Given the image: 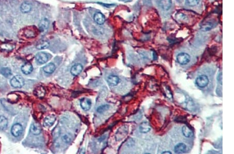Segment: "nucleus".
<instances>
[{
	"label": "nucleus",
	"instance_id": "1",
	"mask_svg": "<svg viewBox=\"0 0 234 154\" xmlns=\"http://www.w3.org/2000/svg\"><path fill=\"white\" fill-rule=\"evenodd\" d=\"M176 60L178 63L182 66H187L192 61V56L188 52L182 51L176 55Z\"/></svg>",
	"mask_w": 234,
	"mask_h": 154
},
{
	"label": "nucleus",
	"instance_id": "2",
	"mask_svg": "<svg viewBox=\"0 0 234 154\" xmlns=\"http://www.w3.org/2000/svg\"><path fill=\"white\" fill-rule=\"evenodd\" d=\"M210 82L209 78L206 74H201L197 77L195 80L196 85L199 88H206L208 87Z\"/></svg>",
	"mask_w": 234,
	"mask_h": 154
},
{
	"label": "nucleus",
	"instance_id": "3",
	"mask_svg": "<svg viewBox=\"0 0 234 154\" xmlns=\"http://www.w3.org/2000/svg\"><path fill=\"white\" fill-rule=\"evenodd\" d=\"M24 82L22 76L16 75L10 80V84L14 88H21L24 85Z\"/></svg>",
	"mask_w": 234,
	"mask_h": 154
},
{
	"label": "nucleus",
	"instance_id": "4",
	"mask_svg": "<svg viewBox=\"0 0 234 154\" xmlns=\"http://www.w3.org/2000/svg\"><path fill=\"white\" fill-rule=\"evenodd\" d=\"M128 129L127 126H122L119 128L116 133V139L117 141H120L123 139L127 134Z\"/></svg>",
	"mask_w": 234,
	"mask_h": 154
},
{
	"label": "nucleus",
	"instance_id": "5",
	"mask_svg": "<svg viewBox=\"0 0 234 154\" xmlns=\"http://www.w3.org/2000/svg\"><path fill=\"white\" fill-rule=\"evenodd\" d=\"M49 57L48 55L44 52H38L36 56V59L37 62L40 64H44L47 62Z\"/></svg>",
	"mask_w": 234,
	"mask_h": 154
},
{
	"label": "nucleus",
	"instance_id": "6",
	"mask_svg": "<svg viewBox=\"0 0 234 154\" xmlns=\"http://www.w3.org/2000/svg\"><path fill=\"white\" fill-rule=\"evenodd\" d=\"M22 131H23L22 126L19 124L14 125L11 129V133L15 137L19 136L20 134H21Z\"/></svg>",
	"mask_w": 234,
	"mask_h": 154
},
{
	"label": "nucleus",
	"instance_id": "7",
	"mask_svg": "<svg viewBox=\"0 0 234 154\" xmlns=\"http://www.w3.org/2000/svg\"><path fill=\"white\" fill-rule=\"evenodd\" d=\"M80 105L83 110L85 111H89L92 106L91 100L87 98H82L80 100Z\"/></svg>",
	"mask_w": 234,
	"mask_h": 154
},
{
	"label": "nucleus",
	"instance_id": "8",
	"mask_svg": "<svg viewBox=\"0 0 234 154\" xmlns=\"http://www.w3.org/2000/svg\"><path fill=\"white\" fill-rule=\"evenodd\" d=\"M158 5L162 10H168L171 6V0H159Z\"/></svg>",
	"mask_w": 234,
	"mask_h": 154
},
{
	"label": "nucleus",
	"instance_id": "9",
	"mask_svg": "<svg viewBox=\"0 0 234 154\" xmlns=\"http://www.w3.org/2000/svg\"><path fill=\"white\" fill-rule=\"evenodd\" d=\"M83 70V66L80 63L73 65L71 68L70 73L73 76H77L81 73Z\"/></svg>",
	"mask_w": 234,
	"mask_h": 154
},
{
	"label": "nucleus",
	"instance_id": "10",
	"mask_svg": "<svg viewBox=\"0 0 234 154\" xmlns=\"http://www.w3.org/2000/svg\"><path fill=\"white\" fill-rule=\"evenodd\" d=\"M187 150V146L183 143H180L176 144L174 147V152L176 154L184 153Z\"/></svg>",
	"mask_w": 234,
	"mask_h": 154
},
{
	"label": "nucleus",
	"instance_id": "11",
	"mask_svg": "<svg viewBox=\"0 0 234 154\" xmlns=\"http://www.w3.org/2000/svg\"><path fill=\"white\" fill-rule=\"evenodd\" d=\"M120 78L118 76L110 75L107 77V82L108 84L113 86H117L120 83Z\"/></svg>",
	"mask_w": 234,
	"mask_h": 154
},
{
	"label": "nucleus",
	"instance_id": "12",
	"mask_svg": "<svg viewBox=\"0 0 234 154\" xmlns=\"http://www.w3.org/2000/svg\"><path fill=\"white\" fill-rule=\"evenodd\" d=\"M56 116L54 115H50L45 118L44 120V125L45 127H51L54 124L56 120Z\"/></svg>",
	"mask_w": 234,
	"mask_h": 154
},
{
	"label": "nucleus",
	"instance_id": "13",
	"mask_svg": "<svg viewBox=\"0 0 234 154\" xmlns=\"http://www.w3.org/2000/svg\"><path fill=\"white\" fill-rule=\"evenodd\" d=\"M41 131H42V129H41L40 125L38 123L34 122L31 125L30 127V132L33 134L36 135V136L39 135V134H40Z\"/></svg>",
	"mask_w": 234,
	"mask_h": 154
},
{
	"label": "nucleus",
	"instance_id": "14",
	"mask_svg": "<svg viewBox=\"0 0 234 154\" xmlns=\"http://www.w3.org/2000/svg\"><path fill=\"white\" fill-rule=\"evenodd\" d=\"M33 66L29 62L25 63L21 66V71L24 74L26 75L30 74L31 73L33 72Z\"/></svg>",
	"mask_w": 234,
	"mask_h": 154
},
{
	"label": "nucleus",
	"instance_id": "15",
	"mask_svg": "<svg viewBox=\"0 0 234 154\" xmlns=\"http://www.w3.org/2000/svg\"><path fill=\"white\" fill-rule=\"evenodd\" d=\"M94 19L97 24L101 25L103 24L105 21V17L101 13H96L94 16Z\"/></svg>",
	"mask_w": 234,
	"mask_h": 154
},
{
	"label": "nucleus",
	"instance_id": "16",
	"mask_svg": "<svg viewBox=\"0 0 234 154\" xmlns=\"http://www.w3.org/2000/svg\"><path fill=\"white\" fill-rule=\"evenodd\" d=\"M139 131L143 133H146L148 132H150V130L151 129V127L150 126L149 123L146 122H142L141 124L139 126Z\"/></svg>",
	"mask_w": 234,
	"mask_h": 154
},
{
	"label": "nucleus",
	"instance_id": "17",
	"mask_svg": "<svg viewBox=\"0 0 234 154\" xmlns=\"http://www.w3.org/2000/svg\"><path fill=\"white\" fill-rule=\"evenodd\" d=\"M49 20H47V19H45V18L43 19L42 20H41L40 22L39 23V29L42 32H44L45 31H46L49 28Z\"/></svg>",
	"mask_w": 234,
	"mask_h": 154
},
{
	"label": "nucleus",
	"instance_id": "18",
	"mask_svg": "<svg viewBox=\"0 0 234 154\" xmlns=\"http://www.w3.org/2000/svg\"><path fill=\"white\" fill-rule=\"evenodd\" d=\"M55 69H56V66L53 63H50L44 66L43 68L44 72L47 74H52L54 72Z\"/></svg>",
	"mask_w": 234,
	"mask_h": 154
},
{
	"label": "nucleus",
	"instance_id": "19",
	"mask_svg": "<svg viewBox=\"0 0 234 154\" xmlns=\"http://www.w3.org/2000/svg\"><path fill=\"white\" fill-rule=\"evenodd\" d=\"M32 9V6L31 4L28 3H24L21 5L20 10L23 13H27L30 12Z\"/></svg>",
	"mask_w": 234,
	"mask_h": 154
},
{
	"label": "nucleus",
	"instance_id": "20",
	"mask_svg": "<svg viewBox=\"0 0 234 154\" xmlns=\"http://www.w3.org/2000/svg\"><path fill=\"white\" fill-rule=\"evenodd\" d=\"M34 94L39 98H42L45 94V90L42 87H39L34 90Z\"/></svg>",
	"mask_w": 234,
	"mask_h": 154
},
{
	"label": "nucleus",
	"instance_id": "21",
	"mask_svg": "<svg viewBox=\"0 0 234 154\" xmlns=\"http://www.w3.org/2000/svg\"><path fill=\"white\" fill-rule=\"evenodd\" d=\"M182 132L184 136L186 138H190L193 134L192 130L188 127L187 126H185L183 127L182 129Z\"/></svg>",
	"mask_w": 234,
	"mask_h": 154
},
{
	"label": "nucleus",
	"instance_id": "22",
	"mask_svg": "<svg viewBox=\"0 0 234 154\" xmlns=\"http://www.w3.org/2000/svg\"><path fill=\"white\" fill-rule=\"evenodd\" d=\"M8 121L5 117L2 116L0 117V129L4 130L7 128Z\"/></svg>",
	"mask_w": 234,
	"mask_h": 154
},
{
	"label": "nucleus",
	"instance_id": "23",
	"mask_svg": "<svg viewBox=\"0 0 234 154\" xmlns=\"http://www.w3.org/2000/svg\"><path fill=\"white\" fill-rule=\"evenodd\" d=\"M50 45V43L47 41H42L39 42L36 45V48L39 49H44L48 48Z\"/></svg>",
	"mask_w": 234,
	"mask_h": 154
},
{
	"label": "nucleus",
	"instance_id": "24",
	"mask_svg": "<svg viewBox=\"0 0 234 154\" xmlns=\"http://www.w3.org/2000/svg\"><path fill=\"white\" fill-rule=\"evenodd\" d=\"M214 25L213 22L207 21V22H205L203 25H202V30L204 31H207L210 30L213 28Z\"/></svg>",
	"mask_w": 234,
	"mask_h": 154
},
{
	"label": "nucleus",
	"instance_id": "25",
	"mask_svg": "<svg viewBox=\"0 0 234 154\" xmlns=\"http://www.w3.org/2000/svg\"><path fill=\"white\" fill-rule=\"evenodd\" d=\"M110 106L108 104H104V105H102L101 106H99L98 108H97V112L98 113L100 114H102L103 113L107 111V110H109Z\"/></svg>",
	"mask_w": 234,
	"mask_h": 154
},
{
	"label": "nucleus",
	"instance_id": "26",
	"mask_svg": "<svg viewBox=\"0 0 234 154\" xmlns=\"http://www.w3.org/2000/svg\"><path fill=\"white\" fill-rule=\"evenodd\" d=\"M1 73L3 75H4L5 77H8V76L11 75V74H12V72H11L10 69L7 68L2 69L1 70Z\"/></svg>",
	"mask_w": 234,
	"mask_h": 154
},
{
	"label": "nucleus",
	"instance_id": "27",
	"mask_svg": "<svg viewBox=\"0 0 234 154\" xmlns=\"http://www.w3.org/2000/svg\"><path fill=\"white\" fill-rule=\"evenodd\" d=\"M186 3L189 6L194 7L199 4L200 0H186Z\"/></svg>",
	"mask_w": 234,
	"mask_h": 154
},
{
	"label": "nucleus",
	"instance_id": "28",
	"mask_svg": "<svg viewBox=\"0 0 234 154\" xmlns=\"http://www.w3.org/2000/svg\"><path fill=\"white\" fill-rule=\"evenodd\" d=\"M62 140L64 141V142L66 143H68L69 142H70L71 141L70 136H69L68 135H67V134H66L64 136H63Z\"/></svg>",
	"mask_w": 234,
	"mask_h": 154
},
{
	"label": "nucleus",
	"instance_id": "29",
	"mask_svg": "<svg viewBox=\"0 0 234 154\" xmlns=\"http://www.w3.org/2000/svg\"><path fill=\"white\" fill-rule=\"evenodd\" d=\"M162 154H172V152H170V151H165V152L162 153Z\"/></svg>",
	"mask_w": 234,
	"mask_h": 154
},
{
	"label": "nucleus",
	"instance_id": "30",
	"mask_svg": "<svg viewBox=\"0 0 234 154\" xmlns=\"http://www.w3.org/2000/svg\"><path fill=\"white\" fill-rule=\"evenodd\" d=\"M129 1V0H124V1H125V2H126V1Z\"/></svg>",
	"mask_w": 234,
	"mask_h": 154
}]
</instances>
